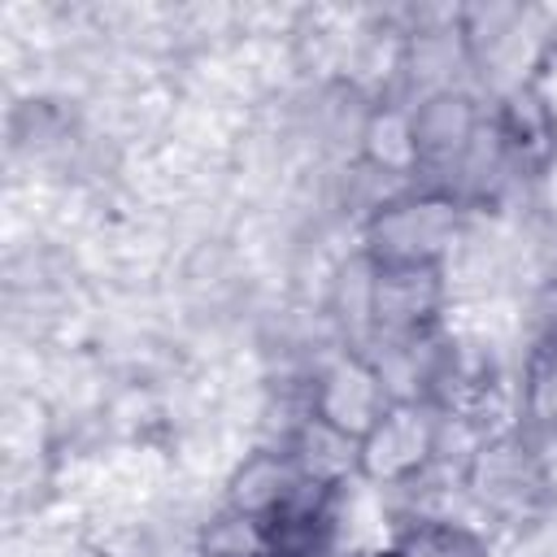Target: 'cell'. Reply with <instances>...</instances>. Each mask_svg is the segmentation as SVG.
<instances>
[{
	"label": "cell",
	"mask_w": 557,
	"mask_h": 557,
	"mask_svg": "<svg viewBox=\"0 0 557 557\" xmlns=\"http://www.w3.org/2000/svg\"><path fill=\"white\" fill-rule=\"evenodd\" d=\"M466 200L444 187H409L379 200L361 226V261L374 270H444L466 231Z\"/></svg>",
	"instance_id": "6da1fadb"
},
{
	"label": "cell",
	"mask_w": 557,
	"mask_h": 557,
	"mask_svg": "<svg viewBox=\"0 0 557 557\" xmlns=\"http://www.w3.org/2000/svg\"><path fill=\"white\" fill-rule=\"evenodd\" d=\"M379 557H487V540L457 518H409Z\"/></svg>",
	"instance_id": "9c48e42d"
},
{
	"label": "cell",
	"mask_w": 557,
	"mask_h": 557,
	"mask_svg": "<svg viewBox=\"0 0 557 557\" xmlns=\"http://www.w3.org/2000/svg\"><path fill=\"white\" fill-rule=\"evenodd\" d=\"M361 148H366V157L383 174H418V165H413V139H409V104L405 109H379L366 122Z\"/></svg>",
	"instance_id": "30bf717a"
},
{
	"label": "cell",
	"mask_w": 557,
	"mask_h": 557,
	"mask_svg": "<svg viewBox=\"0 0 557 557\" xmlns=\"http://www.w3.org/2000/svg\"><path fill=\"white\" fill-rule=\"evenodd\" d=\"M409 139L422 187L461 191V174L487 139V113L466 87H431L409 104Z\"/></svg>",
	"instance_id": "7a4b0ae2"
},
{
	"label": "cell",
	"mask_w": 557,
	"mask_h": 557,
	"mask_svg": "<svg viewBox=\"0 0 557 557\" xmlns=\"http://www.w3.org/2000/svg\"><path fill=\"white\" fill-rule=\"evenodd\" d=\"M487 139L513 178H544L557 165V104L540 83L513 87L487 109Z\"/></svg>",
	"instance_id": "8992f818"
},
{
	"label": "cell",
	"mask_w": 557,
	"mask_h": 557,
	"mask_svg": "<svg viewBox=\"0 0 557 557\" xmlns=\"http://www.w3.org/2000/svg\"><path fill=\"white\" fill-rule=\"evenodd\" d=\"M518 435H557V322H535V339L518 379Z\"/></svg>",
	"instance_id": "ba28073f"
},
{
	"label": "cell",
	"mask_w": 557,
	"mask_h": 557,
	"mask_svg": "<svg viewBox=\"0 0 557 557\" xmlns=\"http://www.w3.org/2000/svg\"><path fill=\"white\" fill-rule=\"evenodd\" d=\"M444 409L426 396H396L387 413L370 426V435L357 444L352 474L379 487H409L418 483L444 448Z\"/></svg>",
	"instance_id": "3957f363"
},
{
	"label": "cell",
	"mask_w": 557,
	"mask_h": 557,
	"mask_svg": "<svg viewBox=\"0 0 557 557\" xmlns=\"http://www.w3.org/2000/svg\"><path fill=\"white\" fill-rule=\"evenodd\" d=\"M322 483L305 479L287 448H278V453L265 448V453H252L248 461L235 466V474L226 483V509H239V513L270 527L274 518H283L296 500H305Z\"/></svg>",
	"instance_id": "52a82bcc"
},
{
	"label": "cell",
	"mask_w": 557,
	"mask_h": 557,
	"mask_svg": "<svg viewBox=\"0 0 557 557\" xmlns=\"http://www.w3.org/2000/svg\"><path fill=\"white\" fill-rule=\"evenodd\" d=\"M396 400L383 366L366 352V348H344L331 361H322V370L309 383V422L326 426L331 435L348 440L352 448L370 435V426L387 413V405Z\"/></svg>",
	"instance_id": "5b68a950"
},
{
	"label": "cell",
	"mask_w": 557,
	"mask_h": 557,
	"mask_svg": "<svg viewBox=\"0 0 557 557\" xmlns=\"http://www.w3.org/2000/svg\"><path fill=\"white\" fill-rule=\"evenodd\" d=\"M361 278L366 335L383 348H422L440 331L444 313V270H374Z\"/></svg>",
	"instance_id": "277c9868"
}]
</instances>
